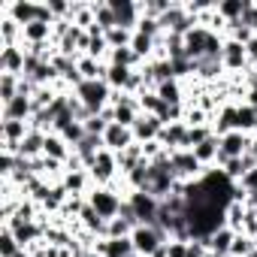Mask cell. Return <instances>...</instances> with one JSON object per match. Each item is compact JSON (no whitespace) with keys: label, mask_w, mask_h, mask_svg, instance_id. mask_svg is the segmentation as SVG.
I'll return each mask as SVG.
<instances>
[{"label":"cell","mask_w":257,"mask_h":257,"mask_svg":"<svg viewBox=\"0 0 257 257\" xmlns=\"http://www.w3.org/2000/svg\"><path fill=\"white\" fill-rule=\"evenodd\" d=\"M73 94H76V100H79L91 115H100V112L112 103V94H115V91L106 85V79H94V82L85 79L79 88H73Z\"/></svg>","instance_id":"6da1fadb"},{"label":"cell","mask_w":257,"mask_h":257,"mask_svg":"<svg viewBox=\"0 0 257 257\" xmlns=\"http://www.w3.org/2000/svg\"><path fill=\"white\" fill-rule=\"evenodd\" d=\"M121 203H124V194H121V191H115L112 185H109V188H91V191H88V206H91L103 221L118 218Z\"/></svg>","instance_id":"7a4b0ae2"},{"label":"cell","mask_w":257,"mask_h":257,"mask_svg":"<svg viewBox=\"0 0 257 257\" xmlns=\"http://www.w3.org/2000/svg\"><path fill=\"white\" fill-rule=\"evenodd\" d=\"M131 239H134V248H137V254H140V257H152L161 245H167V242H170V233H167L161 224H155V227L140 224V227H134Z\"/></svg>","instance_id":"3957f363"},{"label":"cell","mask_w":257,"mask_h":257,"mask_svg":"<svg viewBox=\"0 0 257 257\" xmlns=\"http://www.w3.org/2000/svg\"><path fill=\"white\" fill-rule=\"evenodd\" d=\"M161 28H164V34H176V37H185L188 31H194L197 28V16H191V10H188V4H173L161 19Z\"/></svg>","instance_id":"277c9868"},{"label":"cell","mask_w":257,"mask_h":257,"mask_svg":"<svg viewBox=\"0 0 257 257\" xmlns=\"http://www.w3.org/2000/svg\"><path fill=\"white\" fill-rule=\"evenodd\" d=\"M127 203L134 206V212H137V221H140V224H146V227L161 224V221H158L161 200H158V197H152L149 191H131V194H127Z\"/></svg>","instance_id":"5b68a950"},{"label":"cell","mask_w":257,"mask_h":257,"mask_svg":"<svg viewBox=\"0 0 257 257\" xmlns=\"http://www.w3.org/2000/svg\"><path fill=\"white\" fill-rule=\"evenodd\" d=\"M170 164H173L179 182H200V179L206 176V167L194 158L191 149H179V152H173V155H170Z\"/></svg>","instance_id":"8992f818"},{"label":"cell","mask_w":257,"mask_h":257,"mask_svg":"<svg viewBox=\"0 0 257 257\" xmlns=\"http://www.w3.org/2000/svg\"><path fill=\"white\" fill-rule=\"evenodd\" d=\"M91 182H94V188H109L115 179H118V158H115V152H109V149H103L100 155H97V161L91 164Z\"/></svg>","instance_id":"52a82bcc"},{"label":"cell","mask_w":257,"mask_h":257,"mask_svg":"<svg viewBox=\"0 0 257 257\" xmlns=\"http://www.w3.org/2000/svg\"><path fill=\"white\" fill-rule=\"evenodd\" d=\"M218 140H221L218 167H221L224 161H230V158L248 155V149H251V134H242V131H230V134H224V137H218Z\"/></svg>","instance_id":"ba28073f"},{"label":"cell","mask_w":257,"mask_h":257,"mask_svg":"<svg viewBox=\"0 0 257 257\" xmlns=\"http://www.w3.org/2000/svg\"><path fill=\"white\" fill-rule=\"evenodd\" d=\"M106 4L115 13L118 28H127V31H137L140 28V19H143V7L140 4H134V0H106Z\"/></svg>","instance_id":"9c48e42d"},{"label":"cell","mask_w":257,"mask_h":257,"mask_svg":"<svg viewBox=\"0 0 257 257\" xmlns=\"http://www.w3.org/2000/svg\"><path fill=\"white\" fill-rule=\"evenodd\" d=\"M221 64H224V73H245V67H251V64H248V52H245V46L236 43V40H230V37L224 40Z\"/></svg>","instance_id":"30bf717a"},{"label":"cell","mask_w":257,"mask_h":257,"mask_svg":"<svg viewBox=\"0 0 257 257\" xmlns=\"http://www.w3.org/2000/svg\"><path fill=\"white\" fill-rule=\"evenodd\" d=\"M25 61H28V46H0V73H13L22 76L25 73Z\"/></svg>","instance_id":"8fae6325"},{"label":"cell","mask_w":257,"mask_h":257,"mask_svg":"<svg viewBox=\"0 0 257 257\" xmlns=\"http://www.w3.org/2000/svg\"><path fill=\"white\" fill-rule=\"evenodd\" d=\"M137 140H134V131H131V127H124V124H109L106 127V134H103V146L109 149V152H124V149H131Z\"/></svg>","instance_id":"7c38bea8"},{"label":"cell","mask_w":257,"mask_h":257,"mask_svg":"<svg viewBox=\"0 0 257 257\" xmlns=\"http://www.w3.org/2000/svg\"><path fill=\"white\" fill-rule=\"evenodd\" d=\"M34 118V100L19 94L7 106H0V121H31Z\"/></svg>","instance_id":"4fadbf2b"},{"label":"cell","mask_w":257,"mask_h":257,"mask_svg":"<svg viewBox=\"0 0 257 257\" xmlns=\"http://www.w3.org/2000/svg\"><path fill=\"white\" fill-rule=\"evenodd\" d=\"M106 146H103V137H91V134H85V140L79 143V146H73V158L85 167V170H91V164L97 161V155L103 152Z\"/></svg>","instance_id":"5bb4252c"},{"label":"cell","mask_w":257,"mask_h":257,"mask_svg":"<svg viewBox=\"0 0 257 257\" xmlns=\"http://www.w3.org/2000/svg\"><path fill=\"white\" fill-rule=\"evenodd\" d=\"M185 140H188V124H185V121L164 124V131H161V137H158V143H161L167 152H179V149H185Z\"/></svg>","instance_id":"9a60e30c"},{"label":"cell","mask_w":257,"mask_h":257,"mask_svg":"<svg viewBox=\"0 0 257 257\" xmlns=\"http://www.w3.org/2000/svg\"><path fill=\"white\" fill-rule=\"evenodd\" d=\"M161 131H164V124L155 118V115H140L137 118V124H134V140L140 143V146H146V143H155L158 137H161Z\"/></svg>","instance_id":"2e32d148"},{"label":"cell","mask_w":257,"mask_h":257,"mask_svg":"<svg viewBox=\"0 0 257 257\" xmlns=\"http://www.w3.org/2000/svg\"><path fill=\"white\" fill-rule=\"evenodd\" d=\"M52 28L55 25H49V22H31L22 28V43L25 46H46V43H52Z\"/></svg>","instance_id":"e0dca14e"},{"label":"cell","mask_w":257,"mask_h":257,"mask_svg":"<svg viewBox=\"0 0 257 257\" xmlns=\"http://www.w3.org/2000/svg\"><path fill=\"white\" fill-rule=\"evenodd\" d=\"M233 239H236V230H230V227H221V230H215V233L206 239V245H209V254H215V257H230Z\"/></svg>","instance_id":"ac0fdd59"},{"label":"cell","mask_w":257,"mask_h":257,"mask_svg":"<svg viewBox=\"0 0 257 257\" xmlns=\"http://www.w3.org/2000/svg\"><path fill=\"white\" fill-rule=\"evenodd\" d=\"M115 158H118V173H121V179H124L127 173H134V170H137V167L146 161V152H143V146H140V143H134L131 149L118 152Z\"/></svg>","instance_id":"d6986e66"},{"label":"cell","mask_w":257,"mask_h":257,"mask_svg":"<svg viewBox=\"0 0 257 257\" xmlns=\"http://www.w3.org/2000/svg\"><path fill=\"white\" fill-rule=\"evenodd\" d=\"M43 155H46V158H52V161L67 164V161L73 158V149L67 146V140H64L61 134H49V137H46V149H43Z\"/></svg>","instance_id":"ffe728a7"},{"label":"cell","mask_w":257,"mask_h":257,"mask_svg":"<svg viewBox=\"0 0 257 257\" xmlns=\"http://www.w3.org/2000/svg\"><path fill=\"white\" fill-rule=\"evenodd\" d=\"M194 152V158L209 170V167H218V155H221V140L218 137H212V140H206V143H200L197 149H191Z\"/></svg>","instance_id":"44dd1931"},{"label":"cell","mask_w":257,"mask_h":257,"mask_svg":"<svg viewBox=\"0 0 257 257\" xmlns=\"http://www.w3.org/2000/svg\"><path fill=\"white\" fill-rule=\"evenodd\" d=\"M46 137H49V134H43V131H31V134L25 137V143L19 146V155H22V158H28V161H34V158H43Z\"/></svg>","instance_id":"7402d4cb"},{"label":"cell","mask_w":257,"mask_h":257,"mask_svg":"<svg viewBox=\"0 0 257 257\" xmlns=\"http://www.w3.org/2000/svg\"><path fill=\"white\" fill-rule=\"evenodd\" d=\"M134 73H137V70H127V67L109 64V67H106V85H109L115 94H124L127 85H131V76H134Z\"/></svg>","instance_id":"603a6c76"},{"label":"cell","mask_w":257,"mask_h":257,"mask_svg":"<svg viewBox=\"0 0 257 257\" xmlns=\"http://www.w3.org/2000/svg\"><path fill=\"white\" fill-rule=\"evenodd\" d=\"M251 7V0H221V4H215V13L227 22V25H233V22H239L242 19V13Z\"/></svg>","instance_id":"cb8c5ba5"},{"label":"cell","mask_w":257,"mask_h":257,"mask_svg":"<svg viewBox=\"0 0 257 257\" xmlns=\"http://www.w3.org/2000/svg\"><path fill=\"white\" fill-rule=\"evenodd\" d=\"M106 64H115V67H127V70H140L143 67V61H140V55L127 46V49H112L109 52V58H106Z\"/></svg>","instance_id":"d4e9b609"},{"label":"cell","mask_w":257,"mask_h":257,"mask_svg":"<svg viewBox=\"0 0 257 257\" xmlns=\"http://www.w3.org/2000/svg\"><path fill=\"white\" fill-rule=\"evenodd\" d=\"M194 64H197V76H194V79H203V82H215V79H221V73H224L221 58H200V61H194Z\"/></svg>","instance_id":"484cf974"},{"label":"cell","mask_w":257,"mask_h":257,"mask_svg":"<svg viewBox=\"0 0 257 257\" xmlns=\"http://www.w3.org/2000/svg\"><path fill=\"white\" fill-rule=\"evenodd\" d=\"M155 91H158V97H161L167 106H179V103H185V88H182L179 79H170V82L158 85Z\"/></svg>","instance_id":"4316f807"},{"label":"cell","mask_w":257,"mask_h":257,"mask_svg":"<svg viewBox=\"0 0 257 257\" xmlns=\"http://www.w3.org/2000/svg\"><path fill=\"white\" fill-rule=\"evenodd\" d=\"M106 61H97V58H88V55H82L79 58V73H82V79H88V82H94V79H106Z\"/></svg>","instance_id":"83f0119b"},{"label":"cell","mask_w":257,"mask_h":257,"mask_svg":"<svg viewBox=\"0 0 257 257\" xmlns=\"http://www.w3.org/2000/svg\"><path fill=\"white\" fill-rule=\"evenodd\" d=\"M94 7V25L106 34V31H112V28H118V19H115V13L109 10V4L106 0H97V4H91Z\"/></svg>","instance_id":"f1b7e54d"},{"label":"cell","mask_w":257,"mask_h":257,"mask_svg":"<svg viewBox=\"0 0 257 257\" xmlns=\"http://www.w3.org/2000/svg\"><path fill=\"white\" fill-rule=\"evenodd\" d=\"M19 82H22V76L0 73V106H7L10 100H16V97H19Z\"/></svg>","instance_id":"f546056e"},{"label":"cell","mask_w":257,"mask_h":257,"mask_svg":"<svg viewBox=\"0 0 257 257\" xmlns=\"http://www.w3.org/2000/svg\"><path fill=\"white\" fill-rule=\"evenodd\" d=\"M254 118H257V109H251L248 103H239V112H236V131L254 134Z\"/></svg>","instance_id":"4dcf8cb0"},{"label":"cell","mask_w":257,"mask_h":257,"mask_svg":"<svg viewBox=\"0 0 257 257\" xmlns=\"http://www.w3.org/2000/svg\"><path fill=\"white\" fill-rule=\"evenodd\" d=\"M134 34L137 31L112 28V31H106V43H109V49H127V46H131V40H134Z\"/></svg>","instance_id":"1f68e13d"},{"label":"cell","mask_w":257,"mask_h":257,"mask_svg":"<svg viewBox=\"0 0 257 257\" xmlns=\"http://www.w3.org/2000/svg\"><path fill=\"white\" fill-rule=\"evenodd\" d=\"M19 251H22V245L13 236V230L10 227H0V257H16Z\"/></svg>","instance_id":"d6a6232c"},{"label":"cell","mask_w":257,"mask_h":257,"mask_svg":"<svg viewBox=\"0 0 257 257\" xmlns=\"http://www.w3.org/2000/svg\"><path fill=\"white\" fill-rule=\"evenodd\" d=\"M251 254H254V236H248V233H236L233 248H230V257H251Z\"/></svg>","instance_id":"836d02e7"},{"label":"cell","mask_w":257,"mask_h":257,"mask_svg":"<svg viewBox=\"0 0 257 257\" xmlns=\"http://www.w3.org/2000/svg\"><path fill=\"white\" fill-rule=\"evenodd\" d=\"M218 170H221L230 182H242V176H245V164H242V158H230V161H224Z\"/></svg>","instance_id":"e575fe53"},{"label":"cell","mask_w":257,"mask_h":257,"mask_svg":"<svg viewBox=\"0 0 257 257\" xmlns=\"http://www.w3.org/2000/svg\"><path fill=\"white\" fill-rule=\"evenodd\" d=\"M137 34H143V37H152V40H161V37H164V28H161V22H158V19H149V16H143V19H140V28H137Z\"/></svg>","instance_id":"d590c367"},{"label":"cell","mask_w":257,"mask_h":257,"mask_svg":"<svg viewBox=\"0 0 257 257\" xmlns=\"http://www.w3.org/2000/svg\"><path fill=\"white\" fill-rule=\"evenodd\" d=\"M143 7V16H149V19H161L173 4L170 0H146V4H140Z\"/></svg>","instance_id":"8d00e7d4"},{"label":"cell","mask_w":257,"mask_h":257,"mask_svg":"<svg viewBox=\"0 0 257 257\" xmlns=\"http://www.w3.org/2000/svg\"><path fill=\"white\" fill-rule=\"evenodd\" d=\"M131 233H134V227L127 224V221L112 218V221H109V230H106V239H124V236H131Z\"/></svg>","instance_id":"74e56055"},{"label":"cell","mask_w":257,"mask_h":257,"mask_svg":"<svg viewBox=\"0 0 257 257\" xmlns=\"http://www.w3.org/2000/svg\"><path fill=\"white\" fill-rule=\"evenodd\" d=\"M236 185H239L245 194H257V167H254L251 173H245V176H242V182H236Z\"/></svg>","instance_id":"f35d334b"},{"label":"cell","mask_w":257,"mask_h":257,"mask_svg":"<svg viewBox=\"0 0 257 257\" xmlns=\"http://www.w3.org/2000/svg\"><path fill=\"white\" fill-rule=\"evenodd\" d=\"M118 218L121 221H127L131 227H140V221H137V212H134V206L127 203V197H124V203H121V212H118Z\"/></svg>","instance_id":"ab89813d"},{"label":"cell","mask_w":257,"mask_h":257,"mask_svg":"<svg viewBox=\"0 0 257 257\" xmlns=\"http://www.w3.org/2000/svg\"><path fill=\"white\" fill-rule=\"evenodd\" d=\"M167 254H170V257H188V242L170 239V242H167Z\"/></svg>","instance_id":"60d3db41"},{"label":"cell","mask_w":257,"mask_h":257,"mask_svg":"<svg viewBox=\"0 0 257 257\" xmlns=\"http://www.w3.org/2000/svg\"><path fill=\"white\" fill-rule=\"evenodd\" d=\"M242 103H248L251 109H257V88H248V91H245V100H242Z\"/></svg>","instance_id":"b9f144b4"},{"label":"cell","mask_w":257,"mask_h":257,"mask_svg":"<svg viewBox=\"0 0 257 257\" xmlns=\"http://www.w3.org/2000/svg\"><path fill=\"white\" fill-rule=\"evenodd\" d=\"M251 155H257V134H251V149H248Z\"/></svg>","instance_id":"7bdbcfd3"},{"label":"cell","mask_w":257,"mask_h":257,"mask_svg":"<svg viewBox=\"0 0 257 257\" xmlns=\"http://www.w3.org/2000/svg\"><path fill=\"white\" fill-rule=\"evenodd\" d=\"M16 257H34V254H31V251H28V248H22V251H19V254H16Z\"/></svg>","instance_id":"ee69618b"},{"label":"cell","mask_w":257,"mask_h":257,"mask_svg":"<svg viewBox=\"0 0 257 257\" xmlns=\"http://www.w3.org/2000/svg\"><path fill=\"white\" fill-rule=\"evenodd\" d=\"M254 134H257V118H254Z\"/></svg>","instance_id":"f6af8a7d"},{"label":"cell","mask_w":257,"mask_h":257,"mask_svg":"<svg viewBox=\"0 0 257 257\" xmlns=\"http://www.w3.org/2000/svg\"><path fill=\"white\" fill-rule=\"evenodd\" d=\"M254 248H257V236H254Z\"/></svg>","instance_id":"bcb514c9"}]
</instances>
